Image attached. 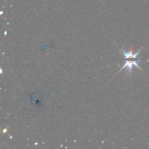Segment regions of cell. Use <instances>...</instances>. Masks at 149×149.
<instances>
[{"label": "cell", "instance_id": "cell-1", "mask_svg": "<svg viewBox=\"0 0 149 149\" xmlns=\"http://www.w3.org/2000/svg\"><path fill=\"white\" fill-rule=\"evenodd\" d=\"M140 50H139L137 52H136L134 54H132V52L131 51H127V49H123L122 52L124 55V61H125V64L123 66V67L120 69V70H122L123 68H126L127 69V72L129 75H131L132 74V67L133 66H135L137 67L139 69H140V68L139 66V65L137 63L138 62L140 61V59H138L137 58V55L140 52Z\"/></svg>", "mask_w": 149, "mask_h": 149}]
</instances>
